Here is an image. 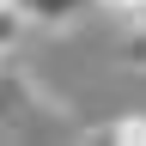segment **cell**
Returning <instances> with one entry per match:
<instances>
[{"instance_id":"7a4b0ae2","label":"cell","mask_w":146,"mask_h":146,"mask_svg":"<svg viewBox=\"0 0 146 146\" xmlns=\"http://www.w3.org/2000/svg\"><path fill=\"white\" fill-rule=\"evenodd\" d=\"M25 6V18H36V25H73L91 0H18Z\"/></svg>"},{"instance_id":"3957f363","label":"cell","mask_w":146,"mask_h":146,"mask_svg":"<svg viewBox=\"0 0 146 146\" xmlns=\"http://www.w3.org/2000/svg\"><path fill=\"white\" fill-rule=\"evenodd\" d=\"M25 6H18V0H0V61H6V55L18 49V36H25Z\"/></svg>"},{"instance_id":"5b68a950","label":"cell","mask_w":146,"mask_h":146,"mask_svg":"<svg viewBox=\"0 0 146 146\" xmlns=\"http://www.w3.org/2000/svg\"><path fill=\"white\" fill-rule=\"evenodd\" d=\"M128 67L146 73V25H134V43H128Z\"/></svg>"},{"instance_id":"277c9868","label":"cell","mask_w":146,"mask_h":146,"mask_svg":"<svg viewBox=\"0 0 146 146\" xmlns=\"http://www.w3.org/2000/svg\"><path fill=\"white\" fill-rule=\"evenodd\" d=\"M116 18H128V25H146V0H104Z\"/></svg>"},{"instance_id":"6da1fadb","label":"cell","mask_w":146,"mask_h":146,"mask_svg":"<svg viewBox=\"0 0 146 146\" xmlns=\"http://www.w3.org/2000/svg\"><path fill=\"white\" fill-rule=\"evenodd\" d=\"M91 140H116V146H146V110H128V116H110L104 128H91Z\"/></svg>"}]
</instances>
